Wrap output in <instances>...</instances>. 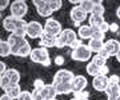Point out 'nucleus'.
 <instances>
[{
    "instance_id": "1",
    "label": "nucleus",
    "mask_w": 120,
    "mask_h": 100,
    "mask_svg": "<svg viewBox=\"0 0 120 100\" xmlns=\"http://www.w3.org/2000/svg\"><path fill=\"white\" fill-rule=\"evenodd\" d=\"M28 23L24 20V19H17V18H13V16H5L3 19V28L5 31H8L11 33H13L17 28H27Z\"/></svg>"
},
{
    "instance_id": "2",
    "label": "nucleus",
    "mask_w": 120,
    "mask_h": 100,
    "mask_svg": "<svg viewBox=\"0 0 120 100\" xmlns=\"http://www.w3.org/2000/svg\"><path fill=\"white\" fill-rule=\"evenodd\" d=\"M9 11H11V16L17 19H24V16L28 12V5H27V1L24 0H15L11 3V7H9Z\"/></svg>"
},
{
    "instance_id": "3",
    "label": "nucleus",
    "mask_w": 120,
    "mask_h": 100,
    "mask_svg": "<svg viewBox=\"0 0 120 100\" xmlns=\"http://www.w3.org/2000/svg\"><path fill=\"white\" fill-rule=\"evenodd\" d=\"M92 57V51L90 49L88 44H82L79 48L71 52V59L75 61H88Z\"/></svg>"
},
{
    "instance_id": "4",
    "label": "nucleus",
    "mask_w": 120,
    "mask_h": 100,
    "mask_svg": "<svg viewBox=\"0 0 120 100\" xmlns=\"http://www.w3.org/2000/svg\"><path fill=\"white\" fill-rule=\"evenodd\" d=\"M44 32L48 33L51 36H60V33L63 32V28H61V24H60L59 20H56L53 18H49L45 20V24H44Z\"/></svg>"
},
{
    "instance_id": "5",
    "label": "nucleus",
    "mask_w": 120,
    "mask_h": 100,
    "mask_svg": "<svg viewBox=\"0 0 120 100\" xmlns=\"http://www.w3.org/2000/svg\"><path fill=\"white\" fill-rule=\"evenodd\" d=\"M44 33V27L40 24L36 20H32V22H28V26H27V36L30 39H40Z\"/></svg>"
},
{
    "instance_id": "6",
    "label": "nucleus",
    "mask_w": 120,
    "mask_h": 100,
    "mask_svg": "<svg viewBox=\"0 0 120 100\" xmlns=\"http://www.w3.org/2000/svg\"><path fill=\"white\" fill-rule=\"evenodd\" d=\"M30 59L34 61V63L43 64L44 61L48 60V59H51V57H49V52H48L47 48H44V47H38V48H34V49H32Z\"/></svg>"
},
{
    "instance_id": "7",
    "label": "nucleus",
    "mask_w": 120,
    "mask_h": 100,
    "mask_svg": "<svg viewBox=\"0 0 120 100\" xmlns=\"http://www.w3.org/2000/svg\"><path fill=\"white\" fill-rule=\"evenodd\" d=\"M32 3H34L35 8H36V12L39 13V16H41V18H47V19H49L52 16L53 11L49 8L47 0H34Z\"/></svg>"
},
{
    "instance_id": "8",
    "label": "nucleus",
    "mask_w": 120,
    "mask_h": 100,
    "mask_svg": "<svg viewBox=\"0 0 120 100\" xmlns=\"http://www.w3.org/2000/svg\"><path fill=\"white\" fill-rule=\"evenodd\" d=\"M69 16H71L73 24L76 27H80V24H82L84 20H87V12L80 7V5L72 7V8H71V12H69Z\"/></svg>"
},
{
    "instance_id": "9",
    "label": "nucleus",
    "mask_w": 120,
    "mask_h": 100,
    "mask_svg": "<svg viewBox=\"0 0 120 100\" xmlns=\"http://www.w3.org/2000/svg\"><path fill=\"white\" fill-rule=\"evenodd\" d=\"M75 79V75L68 70H59L53 76L52 84H60V83H72Z\"/></svg>"
},
{
    "instance_id": "10",
    "label": "nucleus",
    "mask_w": 120,
    "mask_h": 100,
    "mask_svg": "<svg viewBox=\"0 0 120 100\" xmlns=\"http://www.w3.org/2000/svg\"><path fill=\"white\" fill-rule=\"evenodd\" d=\"M108 85H109V78L104 76V75L95 76L94 80H92V87H94L95 91L98 92H105Z\"/></svg>"
},
{
    "instance_id": "11",
    "label": "nucleus",
    "mask_w": 120,
    "mask_h": 100,
    "mask_svg": "<svg viewBox=\"0 0 120 100\" xmlns=\"http://www.w3.org/2000/svg\"><path fill=\"white\" fill-rule=\"evenodd\" d=\"M87 78L86 76H83V75H76L75 79H73L72 81V93H76V92H82V91H86L87 88Z\"/></svg>"
},
{
    "instance_id": "12",
    "label": "nucleus",
    "mask_w": 120,
    "mask_h": 100,
    "mask_svg": "<svg viewBox=\"0 0 120 100\" xmlns=\"http://www.w3.org/2000/svg\"><path fill=\"white\" fill-rule=\"evenodd\" d=\"M104 49L111 56H116L120 51V41L116 39H108L107 41H104Z\"/></svg>"
},
{
    "instance_id": "13",
    "label": "nucleus",
    "mask_w": 120,
    "mask_h": 100,
    "mask_svg": "<svg viewBox=\"0 0 120 100\" xmlns=\"http://www.w3.org/2000/svg\"><path fill=\"white\" fill-rule=\"evenodd\" d=\"M60 39L64 41L67 47H69L75 40L79 39V36L76 35V32H75L73 30H71V28H65V30H63V32L60 33Z\"/></svg>"
},
{
    "instance_id": "14",
    "label": "nucleus",
    "mask_w": 120,
    "mask_h": 100,
    "mask_svg": "<svg viewBox=\"0 0 120 100\" xmlns=\"http://www.w3.org/2000/svg\"><path fill=\"white\" fill-rule=\"evenodd\" d=\"M31 52H32V48H31L30 41L28 40H24L12 55H15L17 57H27V56H31Z\"/></svg>"
},
{
    "instance_id": "15",
    "label": "nucleus",
    "mask_w": 120,
    "mask_h": 100,
    "mask_svg": "<svg viewBox=\"0 0 120 100\" xmlns=\"http://www.w3.org/2000/svg\"><path fill=\"white\" fill-rule=\"evenodd\" d=\"M95 30L91 26H80L77 30V36L82 40H91L94 36Z\"/></svg>"
},
{
    "instance_id": "16",
    "label": "nucleus",
    "mask_w": 120,
    "mask_h": 100,
    "mask_svg": "<svg viewBox=\"0 0 120 100\" xmlns=\"http://www.w3.org/2000/svg\"><path fill=\"white\" fill-rule=\"evenodd\" d=\"M56 39L55 36H51L44 32L43 36L39 40V47H44V48H51V47H56Z\"/></svg>"
},
{
    "instance_id": "17",
    "label": "nucleus",
    "mask_w": 120,
    "mask_h": 100,
    "mask_svg": "<svg viewBox=\"0 0 120 100\" xmlns=\"http://www.w3.org/2000/svg\"><path fill=\"white\" fill-rule=\"evenodd\" d=\"M40 92H41L43 100H55L56 96H57V92H56L53 84H45V87Z\"/></svg>"
},
{
    "instance_id": "18",
    "label": "nucleus",
    "mask_w": 120,
    "mask_h": 100,
    "mask_svg": "<svg viewBox=\"0 0 120 100\" xmlns=\"http://www.w3.org/2000/svg\"><path fill=\"white\" fill-rule=\"evenodd\" d=\"M57 95H68L72 91V83H60V84H53Z\"/></svg>"
},
{
    "instance_id": "19",
    "label": "nucleus",
    "mask_w": 120,
    "mask_h": 100,
    "mask_svg": "<svg viewBox=\"0 0 120 100\" xmlns=\"http://www.w3.org/2000/svg\"><path fill=\"white\" fill-rule=\"evenodd\" d=\"M22 88H20V84H11L7 89L4 91V93H8L12 99H19L20 95H22Z\"/></svg>"
},
{
    "instance_id": "20",
    "label": "nucleus",
    "mask_w": 120,
    "mask_h": 100,
    "mask_svg": "<svg viewBox=\"0 0 120 100\" xmlns=\"http://www.w3.org/2000/svg\"><path fill=\"white\" fill-rule=\"evenodd\" d=\"M104 22H105V20H104V16L90 15V18H88V26H91L94 30H99Z\"/></svg>"
},
{
    "instance_id": "21",
    "label": "nucleus",
    "mask_w": 120,
    "mask_h": 100,
    "mask_svg": "<svg viewBox=\"0 0 120 100\" xmlns=\"http://www.w3.org/2000/svg\"><path fill=\"white\" fill-rule=\"evenodd\" d=\"M26 39H23V37H19L17 35H15V33H11V35L8 36V39H7V41L9 43V45H11V48H12V53L16 51L17 48H19V45L23 43Z\"/></svg>"
},
{
    "instance_id": "22",
    "label": "nucleus",
    "mask_w": 120,
    "mask_h": 100,
    "mask_svg": "<svg viewBox=\"0 0 120 100\" xmlns=\"http://www.w3.org/2000/svg\"><path fill=\"white\" fill-rule=\"evenodd\" d=\"M88 47H90V49L92 51V53L95 52L96 55H98V53L104 48V41H101V40L91 39L90 41H88Z\"/></svg>"
},
{
    "instance_id": "23",
    "label": "nucleus",
    "mask_w": 120,
    "mask_h": 100,
    "mask_svg": "<svg viewBox=\"0 0 120 100\" xmlns=\"http://www.w3.org/2000/svg\"><path fill=\"white\" fill-rule=\"evenodd\" d=\"M7 76H8V79L11 80V83L12 84H19V81H20V72L17 70H15V68H8V71H7Z\"/></svg>"
},
{
    "instance_id": "24",
    "label": "nucleus",
    "mask_w": 120,
    "mask_h": 100,
    "mask_svg": "<svg viewBox=\"0 0 120 100\" xmlns=\"http://www.w3.org/2000/svg\"><path fill=\"white\" fill-rule=\"evenodd\" d=\"M12 53V48L9 45V43L7 40H1L0 41V55L1 57H7Z\"/></svg>"
},
{
    "instance_id": "25",
    "label": "nucleus",
    "mask_w": 120,
    "mask_h": 100,
    "mask_svg": "<svg viewBox=\"0 0 120 100\" xmlns=\"http://www.w3.org/2000/svg\"><path fill=\"white\" fill-rule=\"evenodd\" d=\"M87 74L90 75V76H94V78L95 76H99L100 75V67H98L95 63L90 61L87 64Z\"/></svg>"
},
{
    "instance_id": "26",
    "label": "nucleus",
    "mask_w": 120,
    "mask_h": 100,
    "mask_svg": "<svg viewBox=\"0 0 120 100\" xmlns=\"http://www.w3.org/2000/svg\"><path fill=\"white\" fill-rule=\"evenodd\" d=\"M95 3H96V0H82L80 7H82L87 13H92L94 7H95Z\"/></svg>"
},
{
    "instance_id": "27",
    "label": "nucleus",
    "mask_w": 120,
    "mask_h": 100,
    "mask_svg": "<svg viewBox=\"0 0 120 100\" xmlns=\"http://www.w3.org/2000/svg\"><path fill=\"white\" fill-rule=\"evenodd\" d=\"M104 12H105V8H104L103 5V1H100V0H96V3H95V7H94V11L91 15H98V16H103Z\"/></svg>"
},
{
    "instance_id": "28",
    "label": "nucleus",
    "mask_w": 120,
    "mask_h": 100,
    "mask_svg": "<svg viewBox=\"0 0 120 100\" xmlns=\"http://www.w3.org/2000/svg\"><path fill=\"white\" fill-rule=\"evenodd\" d=\"M105 93H107V97L108 96H113V95L120 93V84H109L107 88V91H105Z\"/></svg>"
},
{
    "instance_id": "29",
    "label": "nucleus",
    "mask_w": 120,
    "mask_h": 100,
    "mask_svg": "<svg viewBox=\"0 0 120 100\" xmlns=\"http://www.w3.org/2000/svg\"><path fill=\"white\" fill-rule=\"evenodd\" d=\"M48 1V5H49V8L56 12V11H59L61 7H63V1L61 0H47Z\"/></svg>"
},
{
    "instance_id": "30",
    "label": "nucleus",
    "mask_w": 120,
    "mask_h": 100,
    "mask_svg": "<svg viewBox=\"0 0 120 100\" xmlns=\"http://www.w3.org/2000/svg\"><path fill=\"white\" fill-rule=\"evenodd\" d=\"M92 63H95L98 67L101 68L104 65H107V59H104V57L100 56V55H95V56L92 57Z\"/></svg>"
},
{
    "instance_id": "31",
    "label": "nucleus",
    "mask_w": 120,
    "mask_h": 100,
    "mask_svg": "<svg viewBox=\"0 0 120 100\" xmlns=\"http://www.w3.org/2000/svg\"><path fill=\"white\" fill-rule=\"evenodd\" d=\"M11 84H12V83H11V80L8 79L7 75H1V76H0V87H1L3 91H5Z\"/></svg>"
},
{
    "instance_id": "32",
    "label": "nucleus",
    "mask_w": 120,
    "mask_h": 100,
    "mask_svg": "<svg viewBox=\"0 0 120 100\" xmlns=\"http://www.w3.org/2000/svg\"><path fill=\"white\" fill-rule=\"evenodd\" d=\"M73 97L77 99V100H88V99H90V92H88V91L76 92V93H73Z\"/></svg>"
},
{
    "instance_id": "33",
    "label": "nucleus",
    "mask_w": 120,
    "mask_h": 100,
    "mask_svg": "<svg viewBox=\"0 0 120 100\" xmlns=\"http://www.w3.org/2000/svg\"><path fill=\"white\" fill-rule=\"evenodd\" d=\"M92 39H95V40H101V41H104V40H105V33H104V32H101L100 30H95Z\"/></svg>"
},
{
    "instance_id": "34",
    "label": "nucleus",
    "mask_w": 120,
    "mask_h": 100,
    "mask_svg": "<svg viewBox=\"0 0 120 100\" xmlns=\"http://www.w3.org/2000/svg\"><path fill=\"white\" fill-rule=\"evenodd\" d=\"M17 100H34V95H32V92H30V91H23L20 97Z\"/></svg>"
},
{
    "instance_id": "35",
    "label": "nucleus",
    "mask_w": 120,
    "mask_h": 100,
    "mask_svg": "<svg viewBox=\"0 0 120 100\" xmlns=\"http://www.w3.org/2000/svg\"><path fill=\"white\" fill-rule=\"evenodd\" d=\"M45 87V84H44V81L41 80V79H36L34 81V89H38V91H41L43 88Z\"/></svg>"
},
{
    "instance_id": "36",
    "label": "nucleus",
    "mask_w": 120,
    "mask_h": 100,
    "mask_svg": "<svg viewBox=\"0 0 120 100\" xmlns=\"http://www.w3.org/2000/svg\"><path fill=\"white\" fill-rule=\"evenodd\" d=\"M109 84H120V78L117 75H111L109 76Z\"/></svg>"
},
{
    "instance_id": "37",
    "label": "nucleus",
    "mask_w": 120,
    "mask_h": 100,
    "mask_svg": "<svg viewBox=\"0 0 120 100\" xmlns=\"http://www.w3.org/2000/svg\"><path fill=\"white\" fill-rule=\"evenodd\" d=\"M83 44V40H80V39H77V40H75V41H73L72 44H71V45H69V48H71V49H76V48H79L80 47V45H82Z\"/></svg>"
},
{
    "instance_id": "38",
    "label": "nucleus",
    "mask_w": 120,
    "mask_h": 100,
    "mask_svg": "<svg viewBox=\"0 0 120 100\" xmlns=\"http://www.w3.org/2000/svg\"><path fill=\"white\" fill-rule=\"evenodd\" d=\"M32 95H34V100H43L41 92H40V91H38V89H34V92H32Z\"/></svg>"
},
{
    "instance_id": "39",
    "label": "nucleus",
    "mask_w": 120,
    "mask_h": 100,
    "mask_svg": "<svg viewBox=\"0 0 120 100\" xmlns=\"http://www.w3.org/2000/svg\"><path fill=\"white\" fill-rule=\"evenodd\" d=\"M109 26H111V24H108L107 22H104L103 24H101V27L99 28V30L101 31V32H104V33H107L108 31H109Z\"/></svg>"
},
{
    "instance_id": "40",
    "label": "nucleus",
    "mask_w": 120,
    "mask_h": 100,
    "mask_svg": "<svg viewBox=\"0 0 120 100\" xmlns=\"http://www.w3.org/2000/svg\"><path fill=\"white\" fill-rule=\"evenodd\" d=\"M7 7H11L9 0H3V1L0 3V9H1V11H4V9H7Z\"/></svg>"
},
{
    "instance_id": "41",
    "label": "nucleus",
    "mask_w": 120,
    "mask_h": 100,
    "mask_svg": "<svg viewBox=\"0 0 120 100\" xmlns=\"http://www.w3.org/2000/svg\"><path fill=\"white\" fill-rule=\"evenodd\" d=\"M64 47H67L65 43L60 39V36H57V39H56V48H64Z\"/></svg>"
},
{
    "instance_id": "42",
    "label": "nucleus",
    "mask_w": 120,
    "mask_h": 100,
    "mask_svg": "<svg viewBox=\"0 0 120 100\" xmlns=\"http://www.w3.org/2000/svg\"><path fill=\"white\" fill-rule=\"evenodd\" d=\"M7 71H8V68H7L5 63L4 61H1V63H0V75H5L7 74Z\"/></svg>"
},
{
    "instance_id": "43",
    "label": "nucleus",
    "mask_w": 120,
    "mask_h": 100,
    "mask_svg": "<svg viewBox=\"0 0 120 100\" xmlns=\"http://www.w3.org/2000/svg\"><path fill=\"white\" fill-rule=\"evenodd\" d=\"M55 64L56 65H63V64H64V57L60 56V55H59V56H56L55 57Z\"/></svg>"
},
{
    "instance_id": "44",
    "label": "nucleus",
    "mask_w": 120,
    "mask_h": 100,
    "mask_svg": "<svg viewBox=\"0 0 120 100\" xmlns=\"http://www.w3.org/2000/svg\"><path fill=\"white\" fill-rule=\"evenodd\" d=\"M98 55H100V56H103L104 59H107V60H108V59H109V57H111V55H109V53H108L107 51L104 49V48H103V49H101V51H100V52L98 53Z\"/></svg>"
},
{
    "instance_id": "45",
    "label": "nucleus",
    "mask_w": 120,
    "mask_h": 100,
    "mask_svg": "<svg viewBox=\"0 0 120 100\" xmlns=\"http://www.w3.org/2000/svg\"><path fill=\"white\" fill-rule=\"evenodd\" d=\"M108 72H109V68H108V65H104L100 68V75H104V76H108Z\"/></svg>"
},
{
    "instance_id": "46",
    "label": "nucleus",
    "mask_w": 120,
    "mask_h": 100,
    "mask_svg": "<svg viewBox=\"0 0 120 100\" xmlns=\"http://www.w3.org/2000/svg\"><path fill=\"white\" fill-rule=\"evenodd\" d=\"M117 30H119V24H117V23H111L109 31H111V32H117Z\"/></svg>"
},
{
    "instance_id": "47",
    "label": "nucleus",
    "mask_w": 120,
    "mask_h": 100,
    "mask_svg": "<svg viewBox=\"0 0 120 100\" xmlns=\"http://www.w3.org/2000/svg\"><path fill=\"white\" fill-rule=\"evenodd\" d=\"M0 100H15V99H12L8 93H3V95H1V97H0Z\"/></svg>"
},
{
    "instance_id": "48",
    "label": "nucleus",
    "mask_w": 120,
    "mask_h": 100,
    "mask_svg": "<svg viewBox=\"0 0 120 100\" xmlns=\"http://www.w3.org/2000/svg\"><path fill=\"white\" fill-rule=\"evenodd\" d=\"M107 99H108V100H120V93H117V95H113V96H108Z\"/></svg>"
},
{
    "instance_id": "49",
    "label": "nucleus",
    "mask_w": 120,
    "mask_h": 100,
    "mask_svg": "<svg viewBox=\"0 0 120 100\" xmlns=\"http://www.w3.org/2000/svg\"><path fill=\"white\" fill-rule=\"evenodd\" d=\"M51 64H52V60H51V59H48V60H45L41 65H44V67H49Z\"/></svg>"
},
{
    "instance_id": "50",
    "label": "nucleus",
    "mask_w": 120,
    "mask_h": 100,
    "mask_svg": "<svg viewBox=\"0 0 120 100\" xmlns=\"http://www.w3.org/2000/svg\"><path fill=\"white\" fill-rule=\"evenodd\" d=\"M116 16H117V19H120V5L116 8Z\"/></svg>"
},
{
    "instance_id": "51",
    "label": "nucleus",
    "mask_w": 120,
    "mask_h": 100,
    "mask_svg": "<svg viewBox=\"0 0 120 100\" xmlns=\"http://www.w3.org/2000/svg\"><path fill=\"white\" fill-rule=\"evenodd\" d=\"M116 60H117V61H119V63H120V51H119V53H117V55H116Z\"/></svg>"
},
{
    "instance_id": "52",
    "label": "nucleus",
    "mask_w": 120,
    "mask_h": 100,
    "mask_svg": "<svg viewBox=\"0 0 120 100\" xmlns=\"http://www.w3.org/2000/svg\"><path fill=\"white\" fill-rule=\"evenodd\" d=\"M71 100H77V99H75V97H73V99H71ZM88 100H90V99H88Z\"/></svg>"
},
{
    "instance_id": "53",
    "label": "nucleus",
    "mask_w": 120,
    "mask_h": 100,
    "mask_svg": "<svg viewBox=\"0 0 120 100\" xmlns=\"http://www.w3.org/2000/svg\"><path fill=\"white\" fill-rule=\"evenodd\" d=\"M55 100H57V99H55Z\"/></svg>"
}]
</instances>
